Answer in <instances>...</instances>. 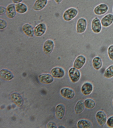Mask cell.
Wrapping results in <instances>:
<instances>
[{"label": "cell", "mask_w": 113, "mask_h": 128, "mask_svg": "<svg viewBox=\"0 0 113 128\" xmlns=\"http://www.w3.org/2000/svg\"><path fill=\"white\" fill-rule=\"evenodd\" d=\"M53 77L48 74H43L39 76L38 78L40 83L44 84H51L54 81Z\"/></svg>", "instance_id": "e0dca14e"}, {"label": "cell", "mask_w": 113, "mask_h": 128, "mask_svg": "<svg viewBox=\"0 0 113 128\" xmlns=\"http://www.w3.org/2000/svg\"><path fill=\"white\" fill-rule=\"evenodd\" d=\"M112 105H113V100H112Z\"/></svg>", "instance_id": "836d02e7"}, {"label": "cell", "mask_w": 113, "mask_h": 128, "mask_svg": "<svg viewBox=\"0 0 113 128\" xmlns=\"http://www.w3.org/2000/svg\"><path fill=\"white\" fill-rule=\"evenodd\" d=\"M50 74L55 78H61L65 76V72L62 67H55L51 70Z\"/></svg>", "instance_id": "7c38bea8"}, {"label": "cell", "mask_w": 113, "mask_h": 128, "mask_svg": "<svg viewBox=\"0 0 113 128\" xmlns=\"http://www.w3.org/2000/svg\"><path fill=\"white\" fill-rule=\"evenodd\" d=\"M12 101L17 106H22L23 104V100L21 95L19 93L14 92L11 95Z\"/></svg>", "instance_id": "d6986e66"}, {"label": "cell", "mask_w": 113, "mask_h": 128, "mask_svg": "<svg viewBox=\"0 0 113 128\" xmlns=\"http://www.w3.org/2000/svg\"><path fill=\"white\" fill-rule=\"evenodd\" d=\"M109 9V6L107 4L105 3H101L94 7L93 12L96 15L102 16L107 13Z\"/></svg>", "instance_id": "8992f818"}, {"label": "cell", "mask_w": 113, "mask_h": 128, "mask_svg": "<svg viewBox=\"0 0 113 128\" xmlns=\"http://www.w3.org/2000/svg\"><path fill=\"white\" fill-rule=\"evenodd\" d=\"M65 107L63 104H58L55 109V115L57 119L61 120L63 118L65 113Z\"/></svg>", "instance_id": "ac0fdd59"}, {"label": "cell", "mask_w": 113, "mask_h": 128, "mask_svg": "<svg viewBox=\"0 0 113 128\" xmlns=\"http://www.w3.org/2000/svg\"><path fill=\"white\" fill-rule=\"evenodd\" d=\"M60 92L62 96L68 100H72L75 96V91L69 88H63L61 89Z\"/></svg>", "instance_id": "8fae6325"}, {"label": "cell", "mask_w": 113, "mask_h": 128, "mask_svg": "<svg viewBox=\"0 0 113 128\" xmlns=\"http://www.w3.org/2000/svg\"><path fill=\"white\" fill-rule=\"evenodd\" d=\"M68 75L71 82L74 83L78 82L80 80L81 74L79 70L73 67L68 70Z\"/></svg>", "instance_id": "7a4b0ae2"}, {"label": "cell", "mask_w": 113, "mask_h": 128, "mask_svg": "<svg viewBox=\"0 0 113 128\" xmlns=\"http://www.w3.org/2000/svg\"><path fill=\"white\" fill-rule=\"evenodd\" d=\"M102 26L101 20L98 17H95L92 20L91 28L94 33L98 34L100 33L102 29Z\"/></svg>", "instance_id": "277c9868"}, {"label": "cell", "mask_w": 113, "mask_h": 128, "mask_svg": "<svg viewBox=\"0 0 113 128\" xmlns=\"http://www.w3.org/2000/svg\"><path fill=\"white\" fill-rule=\"evenodd\" d=\"M22 30L23 32L29 37L32 38L35 36L34 28L29 23L24 24L22 26Z\"/></svg>", "instance_id": "4fadbf2b"}, {"label": "cell", "mask_w": 113, "mask_h": 128, "mask_svg": "<svg viewBox=\"0 0 113 128\" xmlns=\"http://www.w3.org/2000/svg\"><path fill=\"white\" fill-rule=\"evenodd\" d=\"M54 47V41L51 39H48L44 42L42 49L44 54L49 55L53 52Z\"/></svg>", "instance_id": "ba28073f"}, {"label": "cell", "mask_w": 113, "mask_h": 128, "mask_svg": "<svg viewBox=\"0 0 113 128\" xmlns=\"http://www.w3.org/2000/svg\"><path fill=\"white\" fill-rule=\"evenodd\" d=\"M92 66L95 70H99L103 66V61L101 58L99 56L94 57L92 61Z\"/></svg>", "instance_id": "44dd1931"}, {"label": "cell", "mask_w": 113, "mask_h": 128, "mask_svg": "<svg viewBox=\"0 0 113 128\" xmlns=\"http://www.w3.org/2000/svg\"><path fill=\"white\" fill-rule=\"evenodd\" d=\"M104 76L107 79L113 78V64L110 65L106 68L104 74Z\"/></svg>", "instance_id": "484cf974"}, {"label": "cell", "mask_w": 113, "mask_h": 128, "mask_svg": "<svg viewBox=\"0 0 113 128\" xmlns=\"http://www.w3.org/2000/svg\"><path fill=\"white\" fill-rule=\"evenodd\" d=\"M101 20L103 26L104 28L110 26L113 23V14H108L105 15Z\"/></svg>", "instance_id": "5bb4252c"}, {"label": "cell", "mask_w": 113, "mask_h": 128, "mask_svg": "<svg viewBox=\"0 0 113 128\" xmlns=\"http://www.w3.org/2000/svg\"><path fill=\"white\" fill-rule=\"evenodd\" d=\"M48 0L50 1V0Z\"/></svg>", "instance_id": "d590c367"}, {"label": "cell", "mask_w": 113, "mask_h": 128, "mask_svg": "<svg viewBox=\"0 0 113 128\" xmlns=\"http://www.w3.org/2000/svg\"><path fill=\"white\" fill-rule=\"evenodd\" d=\"M77 126L78 128H92V124L90 120L82 119L78 120Z\"/></svg>", "instance_id": "7402d4cb"}, {"label": "cell", "mask_w": 113, "mask_h": 128, "mask_svg": "<svg viewBox=\"0 0 113 128\" xmlns=\"http://www.w3.org/2000/svg\"><path fill=\"white\" fill-rule=\"evenodd\" d=\"M55 2L57 4H60L62 2L63 0H54Z\"/></svg>", "instance_id": "d6a6232c"}, {"label": "cell", "mask_w": 113, "mask_h": 128, "mask_svg": "<svg viewBox=\"0 0 113 128\" xmlns=\"http://www.w3.org/2000/svg\"><path fill=\"white\" fill-rule=\"evenodd\" d=\"M0 78L5 81H10L14 78L12 73L9 70L2 69L0 71Z\"/></svg>", "instance_id": "ffe728a7"}, {"label": "cell", "mask_w": 113, "mask_h": 128, "mask_svg": "<svg viewBox=\"0 0 113 128\" xmlns=\"http://www.w3.org/2000/svg\"><path fill=\"white\" fill-rule=\"evenodd\" d=\"M7 26V22L5 20L0 18V30H2L6 28Z\"/></svg>", "instance_id": "83f0119b"}, {"label": "cell", "mask_w": 113, "mask_h": 128, "mask_svg": "<svg viewBox=\"0 0 113 128\" xmlns=\"http://www.w3.org/2000/svg\"><path fill=\"white\" fill-rule=\"evenodd\" d=\"M15 8L17 13L18 14H24L28 11V8L27 6L24 3H19L15 4Z\"/></svg>", "instance_id": "603a6c76"}, {"label": "cell", "mask_w": 113, "mask_h": 128, "mask_svg": "<svg viewBox=\"0 0 113 128\" xmlns=\"http://www.w3.org/2000/svg\"><path fill=\"white\" fill-rule=\"evenodd\" d=\"M85 108L88 109H92L95 108L96 104L95 100L91 98H88L84 101Z\"/></svg>", "instance_id": "d4e9b609"}, {"label": "cell", "mask_w": 113, "mask_h": 128, "mask_svg": "<svg viewBox=\"0 0 113 128\" xmlns=\"http://www.w3.org/2000/svg\"><path fill=\"white\" fill-rule=\"evenodd\" d=\"M88 26L87 20L84 18H80L77 20L76 25L77 33L78 34L84 33L86 30Z\"/></svg>", "instance_id": "3957f363"}, {"label": "cell", "mask_w": 113, "mask_h": 128, "mask_svg": "<svg viewBox=\"0 0 113 128\" xmlns=\"http://www.w3.org/2000/svg\"></svg>", "instance_id": "e575fe53"}, {"label": "cell", "mask_w": 113, "mask_h": 128, "mask_svg": "<svg viewBox=\"0 0 113 128\" xmlns=\"http://www.w3.org/2000/svg\"><path fill=\"white\" fill-rule=\"evenodd\" d=\"M48 1V0H36L33 4L32 8L37 12L41 11L47 6Z\"/></svg>", "instance_id": "9a60e30c"}, {"label": "cell", "mask_w": 113, "mask_h": 128, "mask_svg": "<svg viewBox=\"0 0 113 128\" xmlns=\"http://www.w3.org/2000/svg\"><path fill=\"white\" fill-rule=\"evenodd\" d=\"M78 11L75 7H70L64 12L63 15L64 20L66 22H70L75 18L78 15Z\"/></svg>", "instance_id": "6da1fadb"}, {"label": "cell", "mask_w": 113, "mask_h": 128, "mask_svg": "<svg viewBox=\"0 0 113 128\" xmlns=\"http://www.w3.org/2000/svg\"><path fill=\"white\" fill-rule=\"evenodd\" d=\"M15 4H10L6 7V16L10 19L14 18L16 15Z\"/></svg>", "instance_id": "2e32d148"}, {"label": "cell", "mask_w": 113, "mask_h": 128, "mask_svg": "<svg viewBox=\"0 0 113 128\" xmlns=\"http://www.w3.org/2000/svg\"><path fill=\"white\" fill-rule=\"evenodd\" d=\"M86 58L85 56L83 55H79L74 60L73 67L78 70H80L86 64Z\"/></svg>", "instance_id": "9c48e42d"}, {"label": "cell", "mask_w": 113, "mask_h": 128, "mask_svg": "<svg viewBox=\"0 0 113 128\" xmlns=\"http://www.w3.org/2000/svg\"><path fill=\"white\" fill-rule=\"evenodd\" d=\"M94 87L92 83L89 82H86L82 84L80 88L82 94L85 96L90 95L93 92Z\"/></svg>", "instance_id": "30bf717a"}, {"label": "cell", "mask_w": 113, "mask_h": 128, "mask_svg": "<svg viewBox=\"0 0 113 128\" xmlns=\"http://www.w3.org/2000/svg\"><path fill=\"white\" fill-rule=\"evenodd\" d=\"M85 106L84 101L82 100H80L76 102L75 105V111L77 114H79L83 113L85 110Z\"/></svg>", "instance_id": "cb8c5ba5"}, {"label": "cell", "mask_w": 113, "mask_h": 128, "mask_svg": "<svg viewBox=\"0 0 113 128\" xmlns=\"http://www.w3.org/2000/svg\"><path fill=\"white\" fill-rule=\"evenodd\" d=\"M107 54L109 58L113 61V44L111 45L108 47Z\"/></svg>", "instance_id": "4316f807"}, {"label": "cell", "mask_w": 113, "mask_h": 128, "mask_svg": "<svg viewBox=\"0 0 113 128\" xmlns=\"http://www.w3.org/2000/svg\"><path fill=\"white\" fill-rule=\"evenodd\" d=\"M47 30V25L45 23H39L34 28L35 36L37 37H42L46 33Z\"/></svg>", "instance_id": "5b68a950"}, {"label": "cell", "mask_w": 113, "mask_h": 128, "mask_svg": "<svg viewBox=\"0 0 113 128\" xmlns=\"http://www.w3.org/2000/svg\"><path fill=\"white\" fill-rule=\"evenodd\" d=\"M106 124L107 126L113 128V116H111L107 118Z\"/></svg>", "instance_id": "f1b7e54d"}, {"label": "cell", "mask_w": 113, "mask_h": 128, "mask_svg": "<svg viewBox=\"0 0 113 128\" xmlns=\"http://www.w3.org/2000/svg\"><path fill=\"white\" fill-rule=\"evenodd\" d=\"M12 1L13 3L14 4H16L22 2L23 0H12Z\"/></svg>", "instance_id": "1f68e13d"}, {"label": "cell", "mask_w": 113, "mask_h": 128, "mask_svg": "<svg viewBox=\"0 0 113 128\" xmlns=\"http://www.w3.org/2000/svg\"><path fill=\"white\" fill-rule=\"evenodd\" d=\"M6 8L5 6H0V16L3 15L6 13Z\"/></svg>", "instance_id": "4dcf8cb0"}, {"label": "cell", "mask_w": 113, "mask_h": 128, "mask_svg": "<svg viewBox=\"0 0 113 128\" xmlns=\"http://www.w3.org/2000/svg\"><path fill=\"white\" fill-rule=\"evenodd\" d=\"M95 118L97 123L101 126H103L106 124L107 116L104 111L100 110L97 112L95 114Z\"/></svg>", "instance_id": "52a82bcc"}, {"label": "cell", "mask_w": 113, "mask_h": 128, "mask_svg": "<svg viewBox=\"0 0 113 128\" xmlns=\"http://www.w3.org/2000/svg\"><path fill=\"white\" fill-rule=\"evenodd\" d=\"M47 128H57L56 124L53 122H49L47 124Z\"/></svg>", "instance_id": "f546056e"}]
</instances>
